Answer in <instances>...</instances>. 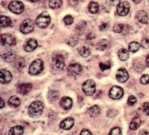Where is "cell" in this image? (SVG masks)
<instances>
[{
    "label": "cell",
    "mask_w": 149,
    "mask_h": 135,
    "mask_svg": "<svg viewBox=\"0 0 149 135\" xmlns=\"http://www.w3.org/2000/svg\"><path fill=\"white\" fill-rule=\"evenodd\" d=\"M86 26V23L85 22H81L79 24H77L76 26V30L77 32H82V31L84 30L85 29Z\"/></svg>",
    "instance_id": "obj_40"
},
{
    "label": "cell",
    "mask_w": 149,
    "mask_h": 135,
    "mask_svg": "<svg viewBox=\"0 0 149 135\" xmlns=\"http://www.w3.org/2000/svg\"><path fill=\"white\" fill-rule=\"evenodd\" d=\"M129 51L125 48H121L118 51V57L121 61H126L129 59Z\"/></svg>",
    "instance_id": "obj_26"
},
{
    "label": "cell",
    "mask_w": 149,
    "mask_h": 135,
    "mask_svg": "<svg viewBox=\"0 0 149 135\" xmlns=\"http://www.w3.org/2000/svg\"><path fill=\"white\" fill-rule=\"evenodd\" d=\"M51 65L53 69L55 71H61L65 67V61L64 58L61 55H54L52 58V62H51Z\"/></svg>",
    "instance_id": "obj_6"
},
{
    "label": "cell",
    "mask_w": 149,
    "mask_h": 135,
    "mask_svg": "<svg viewBox=\"0 0 149 135\" xmlns=\"http://www.w3.org/2000/svg\"><path fill=\"white\" fill-rule=\"evenodd\" d=\"M44 104L40 101H36L29 105L28 108V114L32 118L40 116L43 113Z\"/></svg>",
    "instance_id": "obj_1"
},
{
    "label": "cell",
    "mask_w": 149,
    "mask_h": 135,
    "mask_svg": "<svg viewBox=\"0 0 149 135\" xmlns=\"http://www.w3.org/2000/svg\"><path fill=\"white\" fill-rule=\"evenodd\" d=\"M16 38L10 34H2L1 35V44L4 47H12L16 44Z\"/></svg>",
    "instance_id": "obj_10"
},
{
    "label": "cell",
    "mask_w": 149,
    "mask_h": 135,
    "mask_svg": "<svg viewBox=\"0 0 149 135\" xmlns=\"http://www.w3.org/2000/svg\"><path fill=\"white\" fill-rule=\"evenodd\" d=\"M82 91L86 96H91L96 92V83L93 80H87L82 85Z\"/></svg>",
    "instance_id": "obj_4"
},
{
    "label": "cell",
    "mask_w": 149,
    "mask_h": 135,
    "mask_svg": "<svg viewBox=\"0 0 149 135\" xmlns=\"http://www.w3.org/2000/svg\"><path fill=\"white\" fill-rule=\"evenodd\" d=\"M124 25L122 24H115L114 26H113V31L116 33H121L124 30Z\"/></svg>",
    "instance_id": "obj_33"
},
{
    "label": "cell",
    "mask_w": 149,
    "mask_h": 135,
    "mask_svg": "<svg viewBox=\"0 0 149 135\" xmlns=\"http://www.w3.org/2000/svg\"><path fill=\"white\" fill-rule=\"evenodd\" d=\"M60 96V92L57 90L50 89L47 93V99L49 100L50 102H54L58 99Z\"/></svg>",
    "instance_id": "obj_20"
},
{
    "label": "cell",
    "mask_w": 149,
    "mask_h": 135,
    "mask_svg": "<svg viewBox=\"0 0 149 135\" xmlns=\"http://www.w3.org/2000/svg\"><path fill=\"white\" fill-rule=\"evenodd\" d=\"M44 69V62L42 60H36L31 63L29 68V74L31 75H37L40 74Z\"/></svg>",
    "instance_id": "obj_3"
},
{
    "label": "cell",
    "mask_w": 149,
    "mask_h": 135,
    "mask_svg": "<svg viewBox=\"0 0 149 135\" xmlns=\"http://www.w3.org/2000/svg\"><path fill=\"white\" fill-rule=\"evenodd\" d=\"M69 3L71 5V6H75L78 4V1H69Z\"/></svg>",
    "instance_id": "obj_48"
},
{
    "label": "cell",
    "mask_w": 149,
    "mask_h": 135,
    "mask_svg": "<svg viewBox=\"0 0 149 135\" xmlns=\"http://www.w3.org/2000/svg\"><path fill=\"white\" fill-rule=\"evenodd\" d=\"M73 105V101L71 98L69 97H63L61 98L60 101V107L63 109V110H69L71 109Z\"/></svg>",
    "instance_id": "obj_17"
},
{
    "label": "cell",
    "mask_w": 149,
    "mask_h": 135,
    "mask_svg": "<svg viewBox=\"0 0 149 135\" xmlns=\"http://www.w3.org/2000/svg\"><path fill=\"white\" fill-rule=\"evenodd\" d=\"M63 4V1L61 0H50L48 2L50 8L52 9H56L61 7Z\"/></svg>",
    "instance_id": "obj_29"
},
{
    "label": "cell",
    "mask_w": 149,
    "mask_h": 135,
    "mask_svg": "<svg viewBox=\"0 0 149 135\" xmlns=\"http://www.w3.org/2000/svg\"><path fill=\"white\" fill-rule=\"evenodd\" d=\"M129 78L127 71L124 68H120L116 72V79L119 83H124Z\"/></svg>",
    "instance_id": "obj_12"
},
{
    "label": "cell",
    "mask_w": 149,
    "mask_h": 135,
    "mask_svg": "<svg viewBox=\"0 0 149 135\" xmlns=\"http://www.w3.org/2000/svg\"><path fill=\"white\" fill-rule=\"evenodd\" d=\"M146 65H147L148 67H149V54L147 56V57H146Z\"/></svg>",
    "instance_id": "obj_50"
},
{
    "label": "cell",
    "mask_w": 149,
    "mask_h": 135,
    "mask_svg": "<svg viewBox=\"0 0 149 135\" xmlns=\"http://www.w3.org/2000/svg\"><path fill=\"white\" fill-rule=\"evenodd\" d=\"M136 18L142 24H146L148 21V14L144 10L139 11L136 14Z\"/></svg>",
    "instance_id": "obj_18"
},
{
    "label": "cell",
    "mask_w": 149,
    "mask_h": 135,
    "mask_svg": "<svg viewBox=\"0 0 149 135\" xmlns=\"http://www.w3.org/2000/svg\"><path fill=\"white\" fill-rule=\"evenodd\" d=\"M63 22L65 25L69 26V25H72V24H73L74 20H73V17L71 16V15H67V16H65V17L63 18Z\"/></svg>",
    "instance_id": "obj_35"
},
{
    "label": "cell",
    "mask_w": 149,
    "mask_h": 135,
    "mask_svg": "<svg viewBox=\"0 0 149 135\" xmlns=\"http://www.w3.org/2000/svg\"><path fill=\"white\" fill-rule=\"evenodd\" d=\"M74 124V120L73 118L72 117H69V118H66V119L62 120V122L60 123V128H62L63 130H70Z\"/></svg>",
    "instance_id": "obj_15"
},
{
    "label": "cell",
    "mask_w": 149,
    "mask_h": 135,
    "mask_svg": "<svg viewBox=\"0 0 149 135\" xmlns=\"http://www.w3.org/2000/svg\"><path fill=\"white\" fill-rule=\"evenodd\" d=\"M35 22L31 19H26L22 22L20 26V31L24 34H29L34 30Z\"/></svg>",
    "instance_id": "obj_5"
},
{
    "label": "cell",
    "mask_w": 149,
    "mask_h": 135,
    "mask_svg": "<svg viewBox=\"0 0 149 135\" xmlns=\"http://www.w3.org/2000/svg\"><path fill=\"white\" fill-rule=\"evenodd\" d=\"M79 53L81 56L84 58H87L91 55V52L89 47H82L79 50Z\"/></svg>",
    "instance_id": "obj_31"
},
{
    "label": "cell",
    "mask_w": 149,
    "mask_h": 135,
    "mask_svg": "<svg viewBox=\"0 0 149 135\" xmlns=\"http://www.w3.org/2000/svg\"><path fill=\"white\" fill-rule=\"evenodd\" d=\"M11 18L6 16L0 17V25L2 27H8L11 25Z\"/></svg>",
    "instance_id": "obj_28"
},
{
    "label": "cell",
    "mask_w": 149,
    "mask_h": 135,
    "mask_svg": "<svg viewBox=\"0 0 149 135\" xmlns=\"http://www.w3.org/2000/svg\"><path fill=\"white\" fill-rule=\"evenodd\" d=\"M88 114L92 118L94 117H97L100 114V108L98 105H93V107H91L88 109Z\"/></svg>",
    "instance_id": "obj_22"
},
{
    "label": "cell",
    "mask_w": 149,
    "mask_h": 135,
    "mask_svg": "<svg viewBox=\"0 0 149 135\" xmlns=\"http://www.w3.org/2000/svg\"><path fill=\"white\" fill-rule=\"evenodd\" d=\"M123 96H124V89L118 86H114L109 91V97L114 100L120 99Z\"/></svg>",
    "instance_id": "obj_11"
},
{
    "label": "cell",
    "mask_w": 149,
    "mask_h": 135,
    "mask_svg": "<svg viewBox=\"0 0 149 135\" xmlns=\"http://www.w3.org/2000/svg\"><path fill=\"white\" fill-rule=\"evenodd\" d=\"M109 42L108 40L106 39H102V41H100L97 43L96 47V49L100 51H106V49L109 47Z\"/></svg>",
    "instance_id": "obj_24"
},
{
    "label": "cell",
    "mask_w": 149,
    "mask_h": 135,
    "mask_svg": "<svg viewBox=\"0 0 149 135\" xmlns=\"http://www.w3.org/2000/svg\"><path fill=\"white\" fill-rule=\"evenodd\" d=\"M141 124H142V120L140 119L139 117H135V118H133L130 124V128L131 130H133V131H136V130L139 128Z\"/></svg>",
    "instance_id": "obj_23"
},
{
    "label": "cell",
    "mask_w": 149,
    "mask_h": 135,
    "mask_svg": "<svg viewBox=\"0 0 149 135\" xmlns=\"http://www.w3.org/2000/svg\"><path fill=\"white\" fill-rule=\"evenodd\" d=\"M81 135H91L92 134H91V132H90L89 130H87V129H83L81 132L80 133Z\"/></svg>",
    "instance_id": "obj_45"
},
{
    "label": "cell",
    "mask_w": 149,
    "mask_h": 135,
    "mask_svg": "<svg viewBox=\"0 0 149 135\" xmlns=\"http://www.w3.org/2000/svg\"><path fill=\"white\" fill-rule=\"evenodd\" d=\"M0 101H1V105H0V107H1V109H2V108H3L4 106H5V101H4V100L2 98H0Z\"/></svg>",
    "instance_id": "obj_47"
},
{
    "label": "cell",
    "mask_w": 149,
    "mask_h": 135,
    "mask_svg": "<svg viewBox=\"0 0 149 135\" xmlns=\"http://www.w3.org/2000/svg\"><path fill=\"white\" fill-rule=\"evenodd\" d=\"M8 9L15 15H20L24 11V5L20 1H11L8 5Z\"/></svg>",
    "instance_id": "obj_7"
},
{
    "label": "cell",
    "mask_w": 149,
    "mask_h": 135,
    "mask_svg": "<svg viewBox=\"0 0 149 135\" xmlns=\"http://www.w3.org/2000/svg\"><path fill=\"white\" fill-rule=\"evenodd\" d=\"M33 88L31 83H20L17 86V92L23 96L27 95Z\"/></svg>",
    "instance_id": "obj_16"
},
{
    "label": "cell",
    "mask_w": 149,
    "mask_h": 135,
    "mask_svg": "<svg viewBox=\"0 0 149 135\" xmlns=\"http://www.w3.org/2000/svg\"><path fill=\"white\" fill-rule=\"evenodd\" d=\"M140 82L142 84L146 85L149 83V75L148 74H144L142 76V78L140 79Z\"/></svg>",
    "instance_id": "obj_39"
},
{
    "label": "cell",
    "mask_w": 149,
    "mask_h": 135,
    "mask_svg": "<svg viewBox=\"0 0 149 135\" xmlns=\"http://www.w3.org/2000/svg\"><path fill=\"white\" fill-rule=\"evenodd\" d=\"M38 47V42L35 38L27 40L24 45V50L26 52H32Z\"/></svg>",
    "instance_id": "obj_14"
},
{
    "label": "cell",
    "mask_w": 149,
    "mask_h": 135,
    "mask_svg": "<svg viewBox=\"0 0 149 135\" xmlns=\"http://www.w3.org/2000/svg\"><path fill=\"white\" fill-rule=\"evenodd\" d=\"M12 80V74L9 71L2 69L0 71V83L2 84H6L10 83Z\"/></svg>",
    "instance_id": "obj_13"
},
{
    "label": "cell",
    "mask_w": 149,
    "mask_h": 135,
    "mask_svg": "<svg viewBox=\"0 0 149 135\" xmlns=\"http://www.w3.org/2000/svg\"><path fill=\"white\" fill-rule=\"evenodd\" d=\"M78 38H77L75 35L69 36V38H67V40H66V43H67L69 46H71V47H74V46L78 44Z\"/></svg>",
    "instance_id": "obj_32"
},
{
    "label": "cell",
    "mask_w": 149,
    "mask_h": 135,
    "mask_svg": "<svg viewBox=\"0 0 149 135\" xmlns=\"http://www.w3.org/2000/svg\"><path fill=\"white\" fill-rule=\"evenodd\" d=\"M133 66H134L135 70L136 71H138V72H141V70L139 69V68H141V69H143V70H144V69H145L143 65H141L140 63H139V65H138V64L136 65V63H134V64H133Z\"/></svg>",
    "instance_id": "obj_44"
},
{
    "label": "cell",
    "mask_w": 149,
    "mask_h": 135,
    "mask_svg": "<svg viewBox=\"0 0 149 135\" xmlns=\"http://www.w3.org/2000/svg\"><path fill=\"white\" fill-rule=\"evenodd\" d=\"M100 70L102 71H104L106 70H109V69H110V68H111V64H110V62H102L100 63Z\"/></svg>",
    "instance_id": "obj_34"
},
{
    "label": "cell",
    "mask_w": 149,
    "mask_h": 135,
    "mask_svg": "<svg viewBox=\"0 0 149 135\" xmlns=\"http://www.w3.org/2000/svg\"><path fill=\"white\" fill-rule=\"evenodd\" d=\"M140 44L136 42H132L129 44V51L131 53H136L139 50Z\"/></svg>",
    "instance_id": "obj_30"
},
{
    "label": "cell",
    "mask_w": 149,
    "mask_h": 135,
    "mask_svg": "<svg viewBox=\"0 0 149 135\" xmlns=\"http://www.w3.org/2000/svg\"><path fill=\"white\" fill-rule=\"evenodd\" d=\"M24 133V128L21 125H17L13 127L10 129L9 134L10 135H22Z\"/></svg>",
    "instance_id": "obj_21"
},
{
    "label": "cell",
    "mask_w": 149,
    "mask_h": 135,
    "mask_svg": "<svg viewBox=\"0 0 149 135\" xmlns=\"http://www.w3.org/2000/svg\"><path fill=\"white\" fill-rule=\"evenodd\" d=\"M109 28V24L107 23H103L100 26V30L106 31Z\"/></svg>",
    "instance_id": "obj_43"
},
{
    "label": "cell",
    "mask_w": 149,
    "mask_h": 135,
    "mask_svg": "<svg viewBox=\"0 0 149 135\" xmlns=\"http://www.w3.org/2000/svg\"><path fill=\"white\" fill-rule=\"evenodd\" d=\"M139 134H149V132L146 131V130H143V131L139 132Z\"/></svg>",
    "instance_id": "obj_49"
},
{
    "label": "cell",
    "mask_w": 149,
    "mask_h": 135,
    "mask_svg": "<svg viewBox=\"0 0 149 135\" xmlns=\"http://www.w3.org/2000/svg\"><path fill=\"white\" fill-rule=\"evenodd\" d=\"M109 135H120L122 134L121 130L119 127H115V128H112V129L110 131L109 134Z\"/></svg>",
    "instance_id": "obj_36"
},
{
    "label": "cell",
    "mask_w": 149,
    "mask_h": 135,
    "mask_svg": "<svg viewBox=\"0 0 149 135\" xmlns=\"http://www.w3.org/2000/svg\"><path fill=\"white\" fill-rule=\"evenodd\" d=\"M143 110L144 112L147 114L148 116H149V102H146L143 104Z\"/></svg>",
    "instance_id": "obj_42"
},
{
    "label": "cell",
    "mask_w": 149,
    "mask_h": 135,
    "mask_svg": "<svg viewBox=\"0 0 149 135\" xmlns=\"http://www.w3.org/2000/svg\"><path fill=\"white\" fill-rule=\"evenodd\" d=\"M88 10L91 14L94 15V14L98 13L99 10H100V6L97 2L92 1V2H90L89 6H88Z\"/></svg>",
    "instance_id": "obj_27"
},
{
    "label": "cell",
    "mask_w": 149,
    "mask_h": 135,
    "mask_svg": "<svg viewBox=\"0 0 149 135\" xmlns=\"http://www.w3.org/2000/svg\"><path fill=\"white\" fill-rule=\"evenodd\" d=\"M136 101H137L136 98L133 96H130L129 98H128L127 105H129V106H133V105L136 103Z\"/></svg>",
    "instance_id": "obj_38"
},
{
    "label": "cell",
    "mask_w": 149,
    "mask_h": 135,
    "mask_svg": "<svg viewBox=\"0 0 149 135\" xmlns=\"http://www.w3.org/2000/svg\"><path fill=\"white\" fill-rule=\"evenodd\" d=\"M141 46L145 49L149 48V39L147 37L142 38V42H141Z\"/></svg>",
    "instance_id": "obj_37"
},
{
    "label": "cell",
    "mask_w": 149,
    "mask_h": 135,
    "mask_svg": "<svg viewBox=\"0 0 149 135\" xmlns=\"http://www.w3.org/2000/svg\"><path fill=\"white\" fill-rule=\"evenodd\" d=\"M51 23V17L46 11H43L38 15L36 20V24L41 29H45Z\"/></svg>",
    "instance_id": "obj_2"
},
{
    "label": "cell",
    "mask_w": 149,
    "mask_h": 135,
    "mask_svg": "<svg viewBox=\"0 0 149 135\" xmlns=\"http://www.w3.org/2000/svg\"><path fill=\"white\" fill-rule=\"evenodd\" d=\"M2 58L6 62H11L16 59V53L12 51H8L2 54Z\"/></svg>",
    "instance_id": "obj_19"
},
{
    "label": "cell",
    "mask_w": 149,
    "mask_h": 135,
    "mask_svg": "<svg viewBox=\"0 0 149 135\" xmlns=\"http://www.w3.org/2000/svg\"><path fill=\"white\" fill-rule=\"evenodd\" d=\"M8 104L10 107L14 108H16L17 107L20 106V100L19 99V98H17V96H11L9 99H8Z\"/></svg>",
    "instance_id": "obj_25"
},
{
    "label": "cell",
    "mask_w": 149,
    "mask_h": 135,
    "mask_svg": "<svg viewBox=\"0 0 149 135\" xmlns=\"http://www.w3.org/2000/svg\"><path fill=\"white\" fill-rule=\"evenodd\" d=\"M118 114V112L116 110L111 109V110H109V111L107 112V116L109 117H113V116H115Z\"/></svg>",
    "instance_id": "obj_41"
},
{
    "label": "cell",
    "mask_w": 149,
    "mask_h": 135,
    "mask_svg": "<svg viewBox=\"0 0 149 135\" xmlns=\"http://www.w3.org/2000/svg\"><path fill=\"white\" fill-rule=\"evenodd\" d=\"M67 71L69 75L71 76L72 78H76L81 73L82 67L81 65L78 64V63H73V64L69 65L67 69Z\"/></svg>",
    "instance_id": "obj_8"
},
{
    "label": "cell",
    "mask_w": 149,
    "mask_h": 135,
    "mask_svg": "<svg viewBox=\"0 0 149 135\" xmlns=\"http://www.w3.org/2000/svg\"><path fill=\"white\" fill-rule=\"evenodd\" d=\"M130 10V5L127 1H120L117 8V12L118 15L124 17L128 15Z\"/></svg>",
    "instance_id": "obj_9"
},
{
    "label": "cell",
    "mask_w": 149,
    "mask_h": 135,
    "mask_svg": "<svg viewBox=\"0 0 149 135\" xmlns=\"http://www.w3.org/2000/svg\"><path fill=\"white\" fill-rule=\"evenodd\" d=\"M109 2H110V3L112 5V6H115V5H118V4L120 3V1H118V0H117V1H109Z\"/></svg>",
    "instance_id": "obj_46"
},
{
    "label": "cell",
    "mask_w": 149,
    "mask_h": 135,
    "mask_svg": "<svg viewBox=\"0 0 149 135\" xmlns=\"http://www.w3.org/2000/svg\"><path fill=\"white\" fill-rule=\"evenodd\" d=\"M133 2H134V3L136 4H139L142 2V1H141V0H138V1H136V0H133Z\"/></svg>",
    "instance_id": "obj_51"
}]
</instances>
